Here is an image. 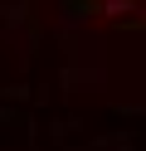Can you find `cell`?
I'll return each mask as SVG.
<instances>
[{
  "label": "cell",
  "mask_w": 146,
  "mask_h": 151,
  "mask_svg": "<svg viewBox=\"0 0 146 151\" xmlns=\"http://www.w3.org/2000/svg\"><path fill=\"white\" fill-rule=\"evenodd\" d=\"M88 5H97V15H112V20H136V5L141 0H88Z\"/></svg>",
  "instance_id": "cell-1"
}]
</instances>
